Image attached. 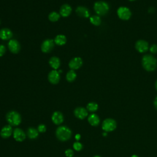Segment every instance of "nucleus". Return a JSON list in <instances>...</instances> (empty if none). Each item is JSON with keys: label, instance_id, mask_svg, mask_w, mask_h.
I'll use <instances>...</instances> for the list:
<instances>
[{"label": "nucleus", "instance_id": "32", "mask_svg": "<svg viewBox=\"0 0 157 157\" xmlns=\"http://www.w3.org/2000/svg\"><path fill=\"white\" fill-rule=\"evenodd\" d=\"M153 104H154L155 107L156 108V109H157V96L155 98V99L154 100V102H153Z\"/></svg>", "mask_w": 157, "mask_h": 157}, {"label": "nucleus", "instance_id": "30", "mask_svg": "<svg viewBox=\"0 0 157 157\" xmlns=\"http://www.w3.org/2000/svg\"><path fill=\"white\" fill-rule=\"evenodd\" d=\"M65 155L67 157H73L74 151L71 149H67L65 151Z\"/></svg>", "mask_w": 157, "mask_h": 157}, {"label": "nucleus", "instance_id": "23", "mask_svg": "<svg viewBox=\"0 0 157 157\" xmlns=\"http://www.w3.org/2000/svg\"><path fill=\"white\" fill-rule=\"evenodd\" d=\"M76 77H77L76 72L74 70H71V69L67 72L66 76V80L69 82H74L75 80Z\"/></svg>", "mask_w": 157, "mask_h": 157}, {"label": "nucleus", "instance_id": "14", "mask_svg": "<svg viewBox=\"0 0 157 157\" xmlns=\"http://www.w3.org/2000/svg\"><path fill=\"white\" fill-rule=\"evenodd\" d=\"M74 115L75 116L78 118V119H84L85 118H86L88 115V111L87 110L84 108V107H77L75 110H74Z\"/></svg>", "mask_w": 157, "mask_h": 157}, {"label": "nucleus", "instance_id": "37", "mask_svg": "<svg viewBox=\"0 0 157 157\" xmlns=\"http://www.w3.org/2000/svg\"><path fill=\"white\" fill-rule=\"evenodd\" d=\"M94 157H101V156H98V155H96V156H94Z\"/></svg>", "mask_w": 157, "mask_h": 157}, {"label": "nucleus", "instance_id": "24", "mask_svg": "<svg viewBox=\"0 0 157 157\" xmlns=\"http://www.w3.org/2000/svg\"><path fill=\"white\" fill-rule=\"evenodd\" d=\"M90 21L94 26H99L101 23V19L99 15H92L90 17Z\"/></svg>", "mask_w": 157, "mask_h": 157}, {"label": "nucleus", "instance_id": "29", "mask_svg": "<svg viewBox=\"0 0 157 157\" xmlns=\"http://www.w3.org/2000/svg\"><path fill=\"white\" fill-rule=\"evenodd\" d=\"M150 51L151 53L155 54L157 53V45L153 44L150 47Z\"/></svg>", "mask_w": 157, "mask_h": 157}, {"label": "nucleus", "instance_id": "20", "mask_svg": "<svg viewBox=\"0 0 157 157\" xmlns=\"http://www.w3.org/2000/svg\"><path fill=\"white\" fill-rule=\"evenodd\" d=\"M88 121L89 123L93 126H98L100 122L99 117L95 113H91V115H90L88 118Z\"/></svg>", "mask_w": 157, "mask_h": 157}, {"label": "nucleus", "instance_id": "33", "mask_svg": "<svg viewBox=\"0 0 157 157\" xmlns=\"http://www.w3.org/2000/svg\"><path fill=\"white\" fill-rule=\"evenodd\" d=\"M80 137H81V136H80V135L79 134H76L75 135V139L76 140H79L80 139Z\"/></svg>", "mask_w": 157, "mask_h": 157}, {"label": "nucleus", "instance_id": "4", "mask_svg": "<svg viewBox=\"0 0 157 157\" xmlns=\"http://www.w3.org/2000/svg\"><path fill=\"white\" fill-rule=\"evenodd\" d=\"M6 120L12 126H17L19 125L21 121V115L17 111L11 110L6 115Z\"/></svg>", "mask_w": 157, "mask_h": 157}, {"label": "nucleus", "instance_id": "34", "mask_svg": "<svg viewBox=\"0 0 157 157\" xmlns=\"http://www.w3.org/2000/svg\"><path fill=\"white\" fill-rule=\"evenodd\" d=\"M155 88H156V90H157V80H156V82H155Z\"/></svg>", "mask_w": 157, "mask_h": 157}, {"label": "nucleus", "instance_id": "39", "mask_svg": "<svg viewBox=\"0 0 157 157\" xmlns=\"http://www.w3.org/2000/svg\"><path fill=\"white\" fill-rule=\"evenodd\" d=\"M0 23H1V21H0Z\"/></svg>", "mask_w": 157, "mask_h": 157}, {"label": "nucleus", "instance_id": "18", "mask_svg": "<svg viewBox=\"0 0 157 157\" xmlns=\"http://www.w3.org/2000/svg\"><path fill=\"white\" fill-rule=\"evenodd\" d=\"M12 126H10V124L4 126L1 129L0 132L1 136L4 139L9 137L12 135Z\"/></svg>", "mask_w": 157, "mask_h": 157}, {"label": "nucleus", "instance_id": "28", "mask_svg": "<svg viewBox=\"0 0 157 157\" xmlns=\"http://www.w3.org/2000/svg\"><path fill=\"white\" fill-rule=\"evenodd\" d=\"M46 129H47L46 126L44 124H40L37 127V131H39V132H41V133L45 132L46 131Z\"/></svg>", "mask_w": 157, "mask_h": 157}, {"label": "nucleus", "instance_id": "9", "mask_svg": "<svg viewBox=\"0 0 157 157\" xmlns=\"http://www.w3.org/2000/svg\"><path fill=\"white\" fill-rule=\"evenodd\" d=\"M135 47L137 51L139 53H145L148 50L149 45L146 40L140 39L136 42Z\"/></svg>", "mask_w": 157, "mask_h": 157}, {"label": "nucleus", "instance_id": "22", "mask_svg": "<svg viewBox=\"0 0 157 157\" xmlns=\"http://www.w3.org/2000/svg\"><path fill=\"white\" fill-rule=\"evenodd\" d=\"M27 135L28 137L31 139H36L39 136V131L37 129L34 128L30 127L28 129L27 131Z\"/></svg>", "mask_w": 157, "mask_h": 157}, {"label": "nucleus", "instance_id": "3", "mask_svg": "<svg viewBox=\"0 0 157 157\" xmlns=\"http://www.w3.org/2000/svg\"><path fill=\"white\" fill-rule=\"evenodd\" d=\"M93 8L96 14L99 16H103L106 15L110 9L109 4L103 1L96 2L94 4Z\"/></svg>", "mask_w": 157, "mask_h": 157}, {"label": "nucleus", "instance_id": "6", "mask_svg": "<svg viewBox=\"0 0 157 157\" xmlns=\"http://www.w3.org/2000/svg\"><path fill=\"white\" fill-rule=\"evenodd\" d=\"M117 127L116 121L112 118H107L102 124V128L105 132H110L115 129Z\"/></svg>", "mask_w": 157, "mask_h": 157}, {"label": "nucleus", "instance_id": "38", "mask_svg": "<svg viewBox=\"0 0 157 157\" xmlns=\"http://www.w3.org/2000/svg\"><path fill=\"white\" fill-rule=\"evenodd\" d=\"M129 1H136V0H129Z\"/></svg>", "mask_w": 157, "mask_h": 157}, {"label": "nucleus", "instance_id": "16", "mask_svg": "<svg viewBox=\"0 0 157 157\" xmlns=\"http://www.w3.org/2000/svg\"><path fill=\"white\" fill-rule=\"evenodd\" d=\"M72 12V7L67 4L62 5L59 9V14L63 17H67L70 15Z\"/></svg>", "mask_w": 157, "mask_h": 157}, {"label": "nucleus", "instance_id": "11", "mask_svg": "<svg viewBox=\"0 0 157 157\" xmlns=\"http://www.w3.org/2000/svg\"><path fill=\"white\" fill-rule=\"evenodd\" d=\"M60 73L56 70L51 71L48 75V80L52 84H57L60 80Z\"/></svg>", "mask_w": 157, "mask_h": 157}, {"label": "nucleus", "instance_id": "12", "mask_svg": "<svg viewBox=\"0 0 157 157\" xmlns=\"http://www.w3.org/2000/svg\"><path fill=\"white\" fill-rule=\"evenodd\" d=\"M13 137L17 142H22L26 138L25 132L20 128H15L13 131Z\"/></svg>", "mask_w": 157, "mask_h": 157}, {"label": "nucleus", "instance_id": "35", "mask_svg": "<svg viewBox=\"0 0 157 157\" xmlns=\"http://www.w3.org/2000/svg\"><path fill=\"white\" fill-rule=\"evenodd\" d=\"M102 135H103L104 136H107V132H104V133L102 134Z\"/></svg>", "mask_w": 157, "mask_h": 157}, {"label": "nucleus", "instance_id": "31", "mask_svg": "<svg viewBox=\"0 0 157 157\" xmlns=\"http://www.w3.org/2000/svg\"><path fill=\"white\" fill-rule=\"evenodd\" d=\"M6 51V47L4 45L0 44V57L2 56V55H4Z\"/></svg>", "mask_w": 157, "mask_h": 157}, {"label": "nucleus", "instance_id": "15", "mask_svg": "<svg viewBox=\"0 0 157 157\" xmlns=\"http://www.w3.org/2000/svg\"><path fill=\"white\" fill-rule=\"evenodd\" d=\"M52 120L55 124H60L63 122L64 117L61 112L59 111H56L53 113L52 115Z\"/></svg>", "mask_w": 157, "mask_h": 157}, {"label": "nucleus", "instance_id": "25", "mask_svg": "<svg viewBox=\"0 0 157 157\" xmlns=\"http://www.w3.org/2000/svg\"><path fill=\"white\" fill-rule=\"evenodd\" d=\"M60 14L56 12H52L48 15V20L52 22L57 21L60 18Z\"/></svg>", "mask_w": 157, "mask_h": 157}, {"label": "nucleus", "instance_id": "19", "mask_svg": "<svg viewBox=\"0 0 157 157\" xmlns=\"http://www.w3.org/2000/svg\"><path fill=\"white\" fill-rule=\"evenodd\" d=\"M48 63H49L50 66L54 70L58 69L61 65V61H60L59 58L57 56H52V58H50Z\"/></svg>", "mask_w": 157, "mask_h": 157}, {"label": "nucleus", "instance_id": "2", "mask_svg": "<svg viewBox=\"0 0 157 157\" xmlns=\"http://www.w3.org/2000/svg\"><path fill=\"white\" fill-rule=\"evenodd\" d=\"M72 136L71 130L67 126H61L56 130V136L58 140L62 142L68 140Z\"/></svg>", "mask_w": 157, "mask_h": 157}, {"label": "nucleus", "instance_id": "1", "mask_svg": "<svg viewBox=\"0 0 157 157\" xmlns=\"http://www.w3.org/2000/svg\"><path fill=\"white\" fill-rule=\"evenodd\" d=\"M142 65L145 71H154L157 67V59L151 55H145L142 58Z\"/></svg>", "mask_w": 157, "mask_h": 157}, {"label": "nucleus", "instance_id": "10", "mask_svg": "<svg viewBox=\"0 0 157 157\" xmlns=\"http://www.w3.org/2000/svg\"><path fill=\"white\" fill-rule=\"evenodd\" d=\"M83 64V60L80 57H74L69 63V67L71 70H76L81 67Z\"/></svg>", "mask_w": 157, "mask_h": 157}, {"label": "nucleus", "instance_id": "8", "mask_svg": "<svg viewBox=\"0 0 157 157\" xmlns=\"http://www.w3.org/2000/svg\"><path fill=\"white\" fill-rule=\"evenodd\" d=\"M7 46L10 52L14 54L18 53L21 49L20 44L16 39H10L8 42Z\"/></svg>", "mask_w": 157, "mask_h": 157}, {"label": "nucleus", "instance_id": "21", "mask_svg": "<svg viewBox=\"0 0 157 157\" xmlns=\"http://www.w3.org/2000/svg\"><path fill=\"white\" fill-rule=\"evenodd\" d=\"M54 42L58 45H63L66 43L67 39L64 35L58 34L55 37Z\"/></svg>", "mask_w": 157, "mask_h": 157}, {"label": "nucleus", "instance_id": "13", "mask_svg": "<svg viewBox=\"0 0 157 157\" xmlns=\"http://www.w3.org/2000/svg\"><path fill=\"white\" fill-rule=\"evenodd\" d=\"M76 13L81 17L83 18H90V12L88 8L85 6H78L75 9Z\"/></svg>", "mask_w": 157, "mask_h": 157}, {"label": "nucleus", "instance_id": "5", "mask_svg": "<svg viewBox=\"0 0 157 157\" xmlns=\"http://www.w3.org/2000/svg\"><path fill=\"white\" fill-rule=\"evenodd\" d=\"M117 15L122 20H128L131 17V12L129 8L125 6H121L117 9Z\"/></svg>", "mask_w": 157, "mask_h": 157}, {"label": "nucleus", "instance_id": "27", "mask_svg": "<svg viewBox=\"0 0 157 157\" xmlns=\"http://www.w3.org/2000/svg\"><path fill=\"white\" fill-rule=\"evenodd\" d=\"M73 147H74L75 150L80 151V150H81L82 149L83 145H82V144L81 143H80L78 142H75L73 144Z\"/></svg>", "mask_w": 157, "mask_h": 157}, {"label": "nucleus", "instance_id": "17", "mask_svg": "<svg viewBox=\"0 0 157 157\" xmlns=\"http://www.w3.org/2000/svg\"><path fill=\"white\" fill-rule=\"evenodd\" d=\"M13 33L12 31L7 28H2L0 30V39L4 40H9L12 38Z\"/></svg>", "mask_w": 157, "mask_h": 157}, {"label": "nucleus", "instance_id": "36", "mask_svg": "<svg viewBox=\"0 0 157 157\" xmlns=\"http://www.w3.org/2000/svg\"><path fill=\"white\" fill-rule=\"evenodd\" d=\"M131 157H138V156H137V155H133Z\"/></svg>", "mask_w": 157, "mask_h": 157}, {"label": "nucleus", "instance_id": "26", "mask_svg": "<svg viewBox=\"0 0 157 157\" xmlns=\"http://www.w3.org/2000/svg\"><path fill=\"white\" fill-rule=\"evenodd\" d=\"M98 109V105L94 102H89L86 105V110L91 112H96Z\"/></svg>", "mask_w": 157, "mask_h": 157}, {"label": "nucleus", "instance_id": "7", "mask_svg": "<svg viewBox=\"0 0 157 157\" xmlns=\"http://www.w3.org/2000/svg\"><path fill=\"white\" fill-rule=\"evenodd\" d=\"M55 45V42L54 40L51 39H47L43 41V42L41 44V50L44 53H49L50 52L53 48H54Z\"/></svg>", "mask_w": 157, "mask_h": 157}]
</instances>
